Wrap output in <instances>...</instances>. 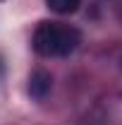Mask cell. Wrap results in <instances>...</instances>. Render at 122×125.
Masks as SVG:
<instances>
[{
    "mask_svg": "<svg viewBox=\"0 0 122 125\" xmlns=\"http://www.w3.org/2000/svg\"><path fill=\"white\" fill-rule=\"evenodd\" d=\"M81 43V31L65 24V22H41L34 36H31V48L43 55V58H65L70 53H74Z\"/></svg>",
    "mask_w": 122,
    "mask_h": 125,
    "instance_id": "cell-1",
    "label": "cell"
},
{
    "mask_svg": "<svg viewBox=\"0 0 122 125\" xmlns=\"http://www.w3.org/2000/svg\"><path fill=\"white\" fill-rule=\"evenodd\" d=\"M53 89V77H50V72L46 70H36L29 79V94L36 99V101H43L48 94Z\"/></svg>",
    "mask_w": 122,
    "mask_h": 125,
    "instance_id": "cell-2",
    "label": "cell"
},
{
    "mask_svg": "<svg viewBox=\"0 0 122 125\" xmlns=\"http://www.w3.org/2000/svg\"><path fill=\"white\" fill-rule=\"evenodd\" d=\"M48 10H53L55 15H72L79 10L81 0H46Z\"/></svg>",
    "mask_w": 122,
    "mask_h": 125,
    "instance_id": "cell-3",
    "label": "cell"
}]
</instances>
